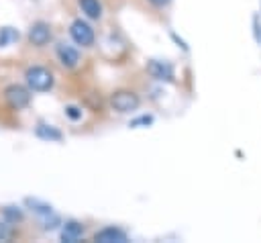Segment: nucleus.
<instances>
[{"instance_id": "f257e3e1", "label": "nucleus", "mask_w": 261, "mask_h": 243, "mask_svg": "<svg viewBox=\"0 0 261 243\" xmlns=\"http://www.w3.org/2000/svg\"><path fill=\"white\" fill-rule=\"evenodd\" d=\"M24 78H27V84H29L31 90L47 92V90L53 88V74H51L47 67H43V65H33V67H29L27 74H24Z\"/></svg>"}, {"instance_id": "f03ea898", "label": "nucleus", "mask_w": 261, "mask_h": 243, "mask_svg": "<svg viewBox=\"0 0 261 243\" xmlns=\"http://www.w3.org/2000/svg\"><path fill=\"white\" fill-rule=\"evenodd\" d=\"M139 96L130 90H118L110 96V106L116 110V112H130V110H137L139 108Z\"/></svg>"}, {"instance_id": "7ed1b4c3", "label": "nucleus", "mask_w": 261, "mask_h": 243, "mask_svg": "<svg viewBox=\"0 0 261 243\" xmlns=\"http://www.w3.org/2000/svg\"><path fill=\"white\" fill-rule=\"evenodd\" d=\"M4 100L8 102L10 108L20 110V108H24V106L31 102V94H29V90H27L24 86L10 84V86H6V90H4Z\"/></svg>"}, {"instance_id": "20e7f679", "label": "nucleus", "mask_w": 261, "mask_h": 243, "mask_svg": "<svg viewBox=\"0 0 261 243\" xmlns=\"http://www.w3.org/2000/svg\"><path fill=\"white\" fill-rule=\"evenodd\" d=\"M69 35H71V39H73L77 45H82V47H90V45L94 43V29H92L86 20H82V18H77V20L71 22Z\"/></svg>"}, {"instance_id": "39448f33", "label": "nucleus", "mask_w": 261, "mask_h": 243, "mask_svg": "<svg viewBox=\"0 0 261 243\" xmlns=\"http://www.w3.org/2000/svg\"><path fill=\"white\" fill-rule=\"evenodd\" d=\"M29 41L35 45V47H45L49 41H51V27L43 20L35 22L31 29H29Z\"/></svg>"}, {"instance_id": "423d86ee", "label": "nucleus", "mask_w": 261, "mask_h": 243, "mask_svg": "<svg viewBox=\"0 0 261 243\" xmlns=\"http://www.w3.org/2000/svg\"><path fill=\"white\" fill-rule=\"evenodd\" d=\"M147 71L155 78V80H165L171 82L173 80V65L167 61H159V59H151L147 65Z\"/></svg>"}, {"instance_id": "0eeeda50", "label": "nucleus", "mask_w": 261, "mask_h": 243, "mask_svg": "<svg viewBox=\"0 0 261 243\" xmlns=\"http://www.w3.org/2000/svg\"><path fill=\"white\" fill-rule=\"evenodd\" d=\"M94 241H98V243H124L126 233L118 227H106L94 235Z\"/></svg>"}, {"instance_id": "6e6552de", "label": "nucleus", "mask_w": 261, "mask_h": 243, "mask_svg": "<svg viewBox=\"0 0 261 243\" xmlns=\"http://www.w3.org/2000/svg\"><path fill=\"white\" fill-rule=\"evenodd\" d=\"M57 57H59L61 65H65V67H75L77 61H80L77 49L71 47V45H67V43H59L57 45Z\"/></svg>"}, {"instance_id": "1a4fd4ad", "label": "nucleus", "mask_w": 261, "mask_h": 243, "mask_svg": "<svg viewBox=\"0 0 261 243\" xmlns=\"http://www.w3.org/2000/svg\"><path fill=\"white\" fill-rule=\"evenodd\" d=\"M82 235H84V227L77 221H67L61 229V241L65 243H75L82 239Z\"/></svg>"}, {"instance_id": "9d476101", "label": "nucleus", "mask_w": 261, "mask_h": 243, "mask_svg": "<svg viewBox=\"0 0 261 243\" xmlns=\"http://www.w3.org/2000/svg\"><path fill=\"white\" fill-rule=\"evenodd\" d=\"M80 8L90 18H100L102 16V4L98 0H80Z\"/></svg>"}, {"instance_id": "9b49d317", "label": "nucleus", "mask_w": 261, "mask_h": 243, "mask_svg": "<svg viewBox=\"0 0 261 243\" xmlns=\"http://www.w3.org/2000/svg\"><path fill=\"white\" fill-rule=\"evenodd\" d=\"M37 137L39 139H45V141H61V131H57L55 127H49V125H39L37 127Z\"/></svg>"}, {"instance_id": "f8f14e48", "label": "nucleus", "mask_w": 261, "mask_h": 243, "mask_svg": "<svg viewBox=\"0 0 261 243\" xmlns=\"http://www.w3.org/2000/svg\"><path fill=\"white\" fill-rule=\"evenodd\" d=\"M18 31L16 29H12V27H2L0 29V47H8L10 43H14V41H18Z\"/></svg>"}, {"instance_id": "ddd939ff", "label": "nucleus", "mask_w": 261, "mask_h": 243, "mask_svg": "<svg viewBox=\"0 0 261 243\" xmlns=\"http://www.w3.org/2000/svg\"><path fill=\"white\" fill-rule=\"evenodd\" d=\"M2 218H6L8 223H18L20 218H22V210L18 208V206H6L4 210H2Z\"/></svg>"}, {"instance_id": "4468645a", "label": "nucleus", "mask_w": 261, "mask_h": 243, "mask_svg": "<svg viewBox=\"0 0 261 243\" xmlns=\"http://www.w3.org/2000/svg\"><path fill=\"white\" fill-rule=\"evenodd\" d=\"M12 235H14L12 223H8L6 218H2V221H0V243L10 241V239H12Z\"/></svg>"}, {"instance_id": "2eb2a0df", "label": "nucleus", "mask_w": 261, "mask_h": 243, "mask_svg": "<svg viewBox=\"0 0 261 243\" xmlns=\"http://www.w3.org/2000/svg\"><path fill=\"white\" fill-rule=\"evenodd\" d=\"M153 123V116H147V114H143V116H139V118H135V120H130V127H139V125H151Z\"/></svg>"}, {"instance_id": "dca6fc26", "label": "nucleus", "mask_w": 261, "mask_h": 243, "mask_svg": "<svg viewBox=\"0 0 261 243\" xmlns=\"http://www.w3.org/2000/svg\"><path fill=\"white\" fill-rule=\"evenodd\" d=\"M65 112H67V116H69V118H73V120H77V118L82 116V112H80V108H77V106H67V108H65Z\"/></svg>"}, {"instance_id": "f3484780", "label": "nucleus", "mask_w": 261, "mask_h": 243, "mask_svg": "<svg viewBox=\"0 0 261 243\" xmlns=\"http://www.w3.org/2000/svg\"><path fill=\"white\" fill-rule=\"evenodd\" d=\"M149 2H151V4H155V6H165L169 0H149Z\"/></svg>"}]
</instances>
